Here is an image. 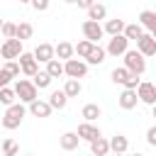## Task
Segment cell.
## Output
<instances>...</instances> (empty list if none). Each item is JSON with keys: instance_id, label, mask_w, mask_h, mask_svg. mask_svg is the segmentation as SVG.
<instances>
[{"instance_id": "cell-3", "label": "cell", "mask_w": 156, "mask_h": 156, "mask_svg": "<svg viewBox=\"0 0 156 156\" xmlns=\"http://www.w3.org/2000/svg\"><path fill=\"white\" fill-rule=\"evenodd\" d=\"M15 95L20 98V102H32L34 98H39V88H37L32 80L20 78V80L15 83Z\"/></svg>"}, {"instance_id": "cell-20", "label": "cell", "mask_w": 156, "mask_h": 156, "mask_svg": "<svg viewBox=\"0 0 156 156\" xmlns=\"http://www.w3.org/2000/svg\"><path fill=\"white\" fill-rule=\"evenodd\" d=\"M63 93H66V98H78V95L83 93L80 80H78V78H66V83H63Z\"/></svg>"}, {"instance_id": "cell-18", "label": "cell", "mask_w": 156, "mask_h": 156, "mask_svg": "<svg viewBox=\"0 0 156 156\" xmlns=\"http://www.w3.org/2000/svg\"><path fill=\"white\" fill-rule=\"evenodd\" d=\"M100 115H102V110H100L98 102H88V105H83V110H80V117H83L85 122H95Z\"/></svg>"}, {"instance_id": "cell-5", "label": "cell", "mask_w": 156, "mask_h": 156, "mask_svg": "<svg viewBox=\"0 0 156 156\" xmlns=\"http://www.w3.org/2000/svg\"><path fill=\"white\" fill-rule=\"evenodd\" d=\"M24 49H22V39H17V37H7L2 44H0V56L7 61V58H17L20 54H22Z\"/></svg>"}, {"instance_id": "cell-42", "label": "cell", "mask_w": 156, "mask_h": 156, "mask_svg": "<svg viewBox=\"0 0 156 156\" xmlns=\"http://www.w3.org/2000/svg\"><path fill=\"white\" fill-rule=\"evenodd\" d=\"M63 2H76V0H63Z\"/></svg>"}, {"instance_id": "cell-39", "label": "cell", "mask_w": 156, "mask_h": 156, "mask_svg": "<svg viewBox=\"0 0 156 156\" xmlns=\"http://www.w3.org/2000/svg\"><path fill=\"white\" fill-rule=\"evenodd\" d=\"M10 80H12V76L0 66V88H2V85H10Z\"/></svg>"}, {"instance_id": "cell-15", "label": "cell", "mask_w": 156, "mask_h": 156, "mask_svg": "<svg viewBox=\"0 0 156 156\" xmlns=\"http://www.w3.org/2000/svg\"><path fill=\"white\" fill-rule=\"evenodd\" d=\"M58 144H61V149H63V151H73V149H78V144H80V136H78L76 132H66V134H61Z\"/></svg>"}, {"instance_id": "cell-37", "label": "cell", "mask_w": 156, "mask_h": 156, "mask_svg": "<svg viewBox=\"0 0 156 156\" xmlns=\"http://www.w3.org/2000/svg\"><path fill=\"white\" fill-rule=\"evenodd\" d=\"M122 85H124V88H136V85H139V76L129 71V76H127V80H124Z\"/></svg>"}, {"instance_id": "cell-26", "label": "cell", "mask_w": 156, "mask_h": 156, "mask_svg": "<svg viewBox=\"0 0 156 156\" xmlns=\"http://www.w3.org/2000/svg\"><path fill=\"white\" fill-rule=\"evenodd\" d=\"M105 15H107V10H105V5H102V2H93V5L88 7V20L100 22V20H105Z\"/></svg>"}, {"instance_id": "cell-21", "label": "cell", "mask_w": 156, "mask_h": 156, "mask_svg": "<svg viewBox=\"0 0 156 156\" xmlns=\"http://www.w3.org/2000/svg\"><path fill=\"white\" fill-rule=\"evenodd\" d=\"M107 141H110V151H115V154H124V151L129 149V141H127L124 134H115V136L107 139Z\"/></svg>"}, {"instance_id": "cell-8", "label": "cell", "mask_w": 156, "mask_h": 156, "mask_svg": "<svg viewBox=\"0 0 156 156\" xmlns=\"http://www.w3.org/2000/svg\"><path fill=\"white\" fill-rule=\"evenodd\" d=\"M17 63H20V71H22L24 76H29V78L39 71V61H37L34 54H29V51H22V54L17 56Z\"/></svg>"}, {"instance_id": "cell-27", "label": "cell", "mask_w": 156, "mask_h": 156, "mask_svg": "<svg viewBox=\"0 0 156 156\" xmlns=\"http://www.w3.org/2000/svg\"><path fill=\"white\" fill-rule=\"evenodd\" d=\"M141 32H144V27H141L139 22H132V24H124V29H122V34H124V37H127L129 41H132V39L136 41V39L141 37Z\"/></svg>"}, {"instance_id": "cell-31", "label": "cell", "mask_w": 156, "mask_h": 156, "mask_svg": "<svg viewBox=\"0 0 156 156\" xmlns=\"http://www.w3.org/2000/svg\"><path fill=\"white\" fill-rule=\"evenodd\" d=\"M17 151H20L17 141H12V139H5V141H0V154H5V156H15Z\"/></svg>"}, {"instance_id": "cell-24", "label": "cell", "mask_w": 156, "mask_h": 156, "mask_svg": "<svg viewBox=\"0 0 156 156\" xmlns=\"http://www.w3.org/2000/svg\"><path fill=\"white\" fill-rule=\"evenodd\" d=\"M46 73L51 76V78H58V76H63V61L61 58H49L46 61Z\"/></svg>"}, {"instance_id": "cell-13", "label": "cell", "mask_w": 156, "mask_h": 156, "mask_svg": "<svg viewBox=\"0 0 156 156\" xmlns=\"http://www.w3.org/2000/svg\"><path fill=\"white\" fill-rule=\"evenodd\" d=\"M29 105V112L34 115V117H49L51 115V105L46 102V100H39V98H34L32 102H27Z\"/></svg>"}, {"instance_id": "cell-16", "label": "cell", "mask_w": 156, "mask_h": 156, "mask_svg": "<svg viewBox=\"0 0 156 156\" xmlns=\"http://www.w3.org/2000/svg\"><path fill=\"white\" fill-rule=\"evenodd\" d=\"M90 144V151L95 154V156H105V154H110V141L100 134V136H95L93 141H88Z\"/></svg>"}, {"instance_id": "cell-17", "label": "cell", "mask_w": 156, "mask_h": 156, "mask_svg": "<svg viewBox=\"0 0 156 156\" xmlns=\"http://www.w3.org/2000/svg\"><path fill=\"white\" fill-rule=\"evenodd\" d=\"M32 54H34V58H37L39 63H46L49 58H54V46L44 41V44H39V46H37V49H34Z\"/></svg>"}, {"instance_id": "cell-43", "label": "cell", "mask_w": 156, "mask_h": 156, "mask_svg": "<svg viewBox=\"0 0 156 156\" xmlns=\"http://www.w3.org/2000/svg\"><path fill=\"white\" fill-rule=\"evenodd\" d=\"M0 27H2V20H0Z\"/></svg>"}, {"instance_id": "cell-4", "label": "cell", "mask_w": 156, "mask_h": 156, "mask_svg": "<svg viewBox=\"0 0 156 156\" xmlns=\"http://www.w3.org/2000/svg\"><path fill=\"white\" fill-rule=\"evenodd\" d=\"M85 73H88V63L85 61H80V58H66L63 61V76H68V78H85Z\"/></svg>"}, {"instance_id": "cell-29", "label": "cell", "mask_w": 156, "mask_h": 156, "mask_svg": "<svg viewBox=\"0 0 156 156\" xmlns=\"http://www.w3.org/2000/svg\"><path fill=\"white\" fill-rule=\"evenodd\" d=\"M32 34H34V27H32L29 22H20V24H15V37H17V39L24 41V39H29Z\"/></svg>"}, {"instance_id": "cell-22", "label": "cell", "mask_w": 156, "mask_h": 156, "mask_svg": "<svg viewBox=\"0 0 156 156\" xmlns=\"http://www.w3.org/2000/svg\"><path fill=\"white\" fill-rule=\"evenodd\" d=\"M49 105H51V110H63L66 107V102H68V98H66V93L63 90H54L51 95H49V100H46Z\"/></svg>"}, {"instance_id": "cell-7", "label": "cell", "mask_w": 156, "mask_h": 156, "mask_svg": "<svg viewBox=\"0 0 156 156\" xmlns=\"http://www.w3.org/2000/svg\"><path fill=\"white\" fill-rule=\"evenodd\" d=\"M136 51L144 56H154L156 54V37L154 32H141V37L136 39Z\"/></svg>"}, {"instance_id": "cell-10", "label": "cell", "mask_w": 156, "mask_h": 156, "mask_svg": "<svg viewBox=\"0 0 156 156\" xmlns=\"http://www.w3.org/2000/svg\"><path fill=\"white\" fill-rule=\"evenodd\" d=\"M80 29H83V37H85L88 41H93V44H98V41L102 39V34H105L102 27H100V22H95V20H85Z\"/></svg>"}, {"instance_id": "cell-19", "label": "cell", "mask_w": 156, "mask_h": 156, "mask_svg": "<svg viewBox=\"0 0 156 156\" xmlns=\"http://www.w3.org/2000/svg\"><path fill=\"white\" fill-rule=\"evenodd\" d=\"M139 24L146 29V32H156V12L154 10H144L139 15Z\"/></svg>"}, {"instance_id": "cell-23", "label": "cell", "mask_w": 156, "mask_h": 156, "mask_svg": "<svg viewBox=\"0 0 156 156\" xmlns=\"http://www.w3.org/2000/svg\"><path fill=\"white\" fill-rule=\"evenodd\" d=\"M54 56L61 58V61L71 58V56H73V44H68V41H58V44L54 46Z\"/></svg>"}, {"instance_id": "cell-25", "label": "cell", "mask_w": 156, "mask_h": 156, "mask_svg": "<svg viewBox=\"0 0 156 156\" xmlns=\"http://www.w3.org/2000/svg\"><path fill=\"white\" fill-rule=\"evenodd\" d=\"M51 80H54V78H51V76H49L46 71H37V73L32 76V83H34V85H37L39 90H46V88L51 85Z\"/></svg>"}, {"instance_id": "cell-41", "label": "cell", "mask_w": 156, "mask_h": 156, "mask_svg": "<svg viewBox=\"0 0 156 156\" xmlns=\"http://www.w3.org/2000/svg\"><path fill=\"white\" fill-rule=\"evenodd\" d=\"M20 2H24V5H27V2H29V0H20Z\"/></svg>"}, {"instance_id": "cell-2", "label": "cell", "mask_w": 156, "mask_h": 156, "mask_svg": "<svg viewBox=\"0 0 156 156\" xmlns=\"http://www.w3.org/2000/svg\"><path fill=\"white\" fill-rule=\"evenodd\" d=\"M122 56H124V68H127V71H132V73H136V76H141V73L146 71V56L139 54L136 49H127Z\"/></svg>"}, {"instance_id": "cell-35", "label": "cell", "mask_w": 156, "mask_h": 156, "mask_svg": "<svg viewBox=\"0 0 156 156\" xmlns=\"http://www.w3.org/2000/svg\"><path fill=\"white\" fill-rule=\"evenodd\" d=\"M29 5H32L37 12H46L49 5H51V0H29Z\"/></svg>"}, {"instance_id": "cell-9", "label": "cell", "mask_w": 156, "mask_h": 156, "mask_svg": "<svg viewBox=\"0 0 156 156\" xmlns=\"http://www.w3.org/2000/svg\"><path fill=\"white\" fill-rule=\"evenodd\" d=\"M127 49H129V39H127L124 34H112V39L107 41V49H105V51H107L110 56H122Z\"/></svg>"}, {"instance_id": "cell-30", "label": "cell", "mask_w": 156, "mask_h": 156, "mask_svg": "<svg viewBox=\"0 0 156 156\" xmlns=\"http://www.w3.org/2000/svg\"><path fill=\"white\" fill-rule=\"evenodd\" d=\"M15 100H17V95H15V88H10V85H2V88H0V105H5V107H7V105H12Z\"/></svg>"}, {"instance_id": "cell-36", "label": "cell", "mask_w": 156, "mask_h": 156, "mask_svg": "<svg viewBox=\"0 0 156 156\" xmlns=\"http://www.w3.org/2000/svg\"><path fill=\"white\" fill-rule=\"evenodd\" d=\"M0 34H2L5 39H7V37H15V24H12V22H5V20H2V27H0Z\"/></svg>"}, {"instance_id": "cell-34", "label": "cell", "mask_w": 156, "mask_h": 156, "mask_svg": "<svg viewBox=\"0 0 156 156\" xmlns=\"http://www.w3.org/2000/svg\"><path fill=\"white\" fill-rule=\"evenodd\" d=\"M2 68H5V71L12 76V78H17V76L22 73V71H20V63H17V58H7V61L2 63Z\"/></svg>"}, {"instance_id": "cell-32", "label": "cell", "mask_w": 156, "mask_h": 156, "mask_svg": "<svg viewBox=\"0 0 156 156\" xmlns=\"http://www.w3.org/2000/svg\"><path fill=\"white\" fill-rule=\"evenodd\" d=\"M127 76H129V71H127L124 66H119V68H112V73H110L112 83H117V85H122V83L127 80Z\"/></svg>"}, {"instance_id": "cell-11", "label": "cell", "mask_w": 156, "mask_h": 156, "mask_svg": "<svg viewBox=\"0 0 156 156\" xmlns=\"http://www.w3.org/2000/svg\"><path fill=\"white\" fill-rule=\"evenodd\" d=\"M117 102H119V107H122V110H134V107H136V102H139L136 90H134V88H124V90L119 93Z\"/></svg>"}, {"instance_id": "cell-33", "label": "cell", "mask_w": 156, "mask_h": 156, "mask_svg": "<svg viewBox=\"0 0 156 156\" xmlns=\"http://www.w3.org/2000/svg\"><path fill=\"white\" fill-rule=\"evenodd\" d=\"M90 49H93V41H88V39H83V41H78V44L73 46V54H78L80 58H85Z\"/></svg>"}, {"instance_id": "cell-40", "label": "cell", "mask_w": 156, "mask_h": 156, "mask_svg": "<svg viewBox=\"0 0 156 156\" xmlns=\"http://www.w3.org/2000/svg\"><path fill=\"white\" fill-rule=\"evenodd\" d=\"M76 2H78V7H83V10H88V7H90V5L95 2V0H76Z\"/></svg>"}, {"instance_id": "cell-14", "label": "cell", "mask_w": 156, "mask_h": 156, "mask_svg": "<svg viewBox=\"0 0 156 156\" xmlns=\"http://www.w3.org/2000/svg\"><path fill=\"white\" fill-rule=\"evenodd\" d=\"M105 56H107V51H105L100 44H93V49H90V51H88V56H85V63L100 66V63L105 61Z\"/></svg>"}, {"instance_id": "cell-38", "label": "cell", "mask_w": 156, "mask_h": 156, "mask_svg": "<svg viewBox=\"0 0 156 156\" xmlns=\"http://www.w3.org/2000/svg\"><path fill=\"white\" fill-rule=\"evenodd\" d=\"M146 144L149 146H156V127H149L146 129Z\"/></svg>"}, {"instance_id": "cell-6", "label": "cell", "mask_w": 156, "mask_h": 156, "mask_svg": "<svg viewBox=\"0 0 156 156\" xmlns=\"http://www.w3.org/2000/svg\"><path fill=\"white\" fill-rule=\"evenodd\" d=\"M134 90H136L139 102H144V105H156V85H154V83L139 80V85H136Z\"/></svg>"}, {"instance_id": "cell-1", "label": "cell", "mask_w": 156, "mask_h": 156, "mask_svg": "<svg viewBox=\"0 0 156 156\" xmlns=\"http://www.w3.org/2000/svg\"><path fill=\"white\" fill-rule=\"evenodd\" d=\"M24 115H27V107H24L22 102H12V105H7V110H5V115H2V119H0L2 129H17V127L22 124Z\"/></svg>"}, {"instance_id": "cell-12", "label": "cell", "mask_w": 156, "mask_h": 156, "mask_svg": "<svg viewBox=\"0 0 156 156\" xmlns=\"http://www.w3.org/2000/svg\"><path fill=\"white\" fill-rule=\"evenodd\" d=\"M76 134H78L83 141H93L95 136H100V129H98L93 122H85V119H83V122L78 124V132H76Z\"/></svg>"}, {"instance_id": "cell-28", "label": "cell", "mask_w": 156, "mask_h": 156, "mask_svg": "<svg viewBox=\"0 0 156 156\" xmlns=\"http://www.w3.org/2000/svg\"><path fill=\"white\" fill-rule=\"evenodd\" d=\"M122 29H124V20H117V17L115 20H107L105 27H102V32H107L110 37L112 34H122Z\"/></svg>"}]
</instances>
